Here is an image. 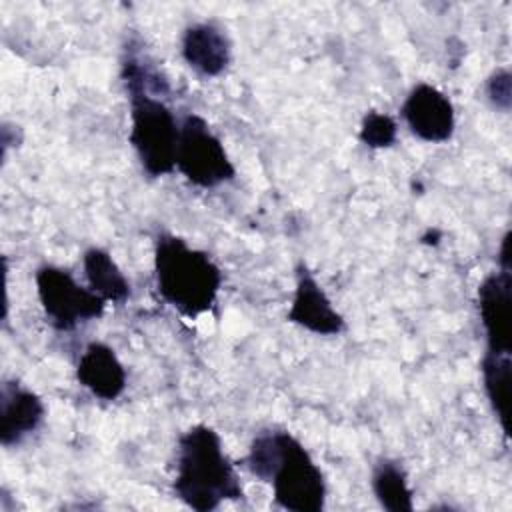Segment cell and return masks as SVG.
Returning <instances> with one entry per match:
<instances>
[{
    "label": "cell",
    "mask_w": 512,
    "mask_h": 512,
    "mask_svg": "<svg viewBox=\"0 0 512 512\" xmlns=\"http://www.w3.org/2000/svg\"><path fill=\"white\" fill-rule=\"evenodd\" d=\"M248 470L270 482L274 502L290 512H320L326 480L304 444L288 430H260L250 442Z\"/></svg>",
    "instance_id": "cell-1"
},
{
    "label": "cell",
    "mask_w": 512,
    "mask_h": 512,
    "mask_svg": "<svg viewBox=\"0 0 512 512\" xmlns=\"http://www.w3.org/2000/svg\"><path fill=\"white\" fill-rule=\"evenodd\" d=\"M122 80L130 100L128 140L150 178H160L176 170V148L180 124L168 104L152 94L160 80L138 58L122 60Z\"/></svg>",
    "instance_id": "cell-2"
},
{
    "label": "cell",
    "mask_w": 512,
    "mask_h": 512,
    "mask_svg": "<svg viewBox=\"0 0 512 512\" xmlns=\"http://www.w3.org/2000/svg\"><path fill=\"white\" fill-rule=\"evenodd\" d=\"M172 490L180 502L198 512L216 510L222 502L244 496L240 476L212 426L196 424L178 438Z\"/></svg>",
    "instance_id": "cell-3"
},
{
    "label": "cell",
    "mask_w": 512,
    "mask_h": 512,
    "mask_svg": "<svg viewBox=\"0 0 512 512\" xmlns=\"http://www.w3.org/2000/svg\"><path fill=\"white\" fill-rule=\"evenodd\" d=\"M154 278L160 298L188 320L210 312L222 286V272L210 254L174 234L156 238Z\"/></svg>",
    "instance_id": "cell-4"
},
{
    "label": "cell",
    "mask_w": 512,
    "mask_h": 512,
    "mask_svg": "<svg viewBox=\"0 0 512 512\" xmlns=\"http://www.w3.org/2000/svg\"><path fill=\"white\" fill-rule=\"evenodd\" d=\"M176 170L198 188H216L236 176L222 140L200 114L190 112L180 122Z\"/></svg>",
    "instance_id": "cell-5"
},
{
    "label": "cell",
    "mask_w": 512,
    "mask_h": 512,
    "mask_svg": "<svg viewBox=\"0 0 512 512\" xmlns=\"http://www.w3.org/2000/svg\"><path fill=\"white\" fill-rule=\"evenodd\" d=\"M36 294L46 318L60 332L102 318L108 304L88 286H80L66 268L52 264L36 270Z\"/></svg>",
    "instance_id": "cell-6"
},
{
    "label": "cell",
    "mask_w": 512,
    "mask_h": 512,
    "mask_svg": "<svg viewBox=\"0 0 512 512\" xmlns=\"http://www.w3.org/2000/svg\"><path fill=\"white\" fill-rule=\"evenodd\" d=\"M478 312L486 336V352L510 354L512 344V266L498 262L478 286Z\"/></svg>",
    "instance_id": "cell-7"
},
{
    "label": "cell",
    "mask_w": 512,
    "mask_h": 512,
    "mask_svg": "<svg viewBox=\"0 0 512 512\" xmlns=\"http://www.w3.org/2000/svg\"><path fill=\"white\" fill-rule=\"evenodd\" d=\"M400 114L408 130L422 142H446L452 138L456 128V112L450 98L426 82L416 84L408 92Z\"/></svg>",
    "instance_id": "cell-8"
},
{
    "label": "cell",
    "mask_w": 512,
    "mask_h": 512,
    "mask_svg": "<svg viewBox=\"0 0 512 512\" xmlns=\"http://www.w3.org/2000/svg\"><path fill=\"white\" fill-rule=\"evenodd\" d=\"M286 320L318 336H338L346 328L344 316L332 306V300L304 262L296 268V288Z\"/></svg>",
    "instance_id": "cell-9"
},
{
    "label": "cell",
    "mask_w": 512,
    "mask_h": 512,
    "mask_svg": "<svg viewBox=\"0 0 512 512\" xmlns=\"http://www.w3.org/2000/svg\"><path fill=\"white\" fill-rule=\"evenodd\" d=\"M46 406L42 398L16 380H6L0 388V442L4 448L20 444L44 422Z\"/></svg>",
    "instance_id": "cell-10"
},
{
    "label": "cell",
    "mask_w": 512,
    "mask_h": 512,
    "mask_svg": "<svg viewBox=\"0 0 512 512\" xmlns=\"http://www.w3.org/2000/svg\"><path fill=\"white\" fill-rule=\"evenodd\" d=\"M180 52L184 62L200 76H220L232 60V44L216 22L190 24L182 34Z\"/></svg>",
    "instance_id": "cell-11"
},
{
    "label": "cell",
    "mask_w": 512,
    "mask_h": 512,
    "mask_svg": "<svg viewBox=\"0 0 512 512\" xmlns=\"http://www.w3.org/2000/svg\"><path fill=\"white\" fill-rule=\"evenodd\" d=\"M76 380L100 400H116L126 390V368L114 348L90 342L76 366Z\"/></svg>",
    "instance_id": "cell-12"
},
{
    "label": "cell",
    "mask_w": 512,
    "mask_h": 512,
    "mask_svg": "<svg viewBox=\"0 0 512 512\" xmlns=\"http://www.w3.org/2000/svg\"><path fill=\"white\" fill-rule=\"evenodd\" d=\"M82 266L88 288L106 302L124 304L130 298V282L108 250L98 246L88 248L82 256Z\"/></svg>",
    "instance_id": "cell-13"
},
{
    "label": "cell",
    "mask_w": 512,
    "mask_h": 512,
    "mask_svg": "<svg viewBox=\"0 0 512 512\" xmlns=\"http://www.w3.org/2000/svg\"><path fill=\"white\" fill-rule=\"evenodd\" d=\"M480 372H482L484 392L502 426V432L504 436H510V380H512L510 354L484 352L480 362Z\"/></svg>",
    "instance_id": "cell-14"
},
{
    "label": "cell",
    "mask_w": 512,
    "mask_h": 512,
    "mask_svg": "<svg viewBox=\"0 0 512 512\" xmlns=\"http://www.w3.org/2000/svg\"><path fill=\"white\" fill-rule=\"evenodd\" d=\"M372 492L380 506L390 512H410L414 508L412 488L408 486L404 468L396 460L384 458L374 466Z\"/></svg>",
    "instance_id": "cell-15"
},
{
    "label": "cell",
    "mask_w": 512,
    "mask_h": 512,
    "mask_svg": "<svg viewBox=\"0 0 512 512\" xmlns=\"http://www.w3.org/2000/svg\"><path fill=\"white\" fill-rule=\"evenodd\" d=\"M358 138L362 144L374 150L390 148L398 138V124L390 114L370 110L364 114L358 130Z\"/></svg>",
    "instance_id": "cell-16"
},
{
    "label": "cell",
    "mask_w": 512,
    "mask_h": 512,
    "mask_svg": "<svg viewBox=\"0 0 512 512\" xmlns=\"http://www.w3.org/2000/svg\"><path fill=\"white\" fill-rule=\"evenodd\" d=\"M486 96L494 108L508 112L512 104V76L508 68H498L486 82Z\"/></svg>",
    "instance_id": "cell-17"
}]
</instances>
